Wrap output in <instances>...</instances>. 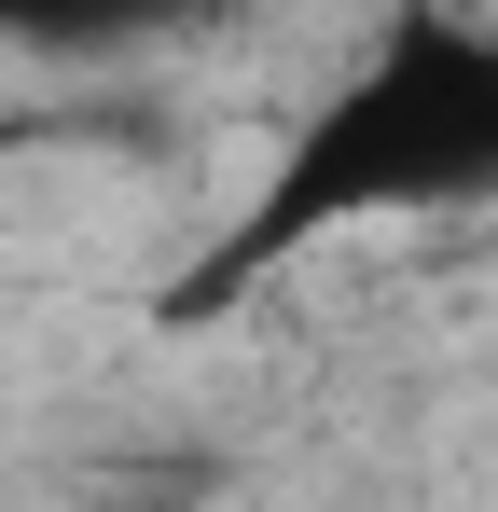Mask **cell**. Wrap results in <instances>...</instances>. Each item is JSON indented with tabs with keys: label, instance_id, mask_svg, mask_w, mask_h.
Here are the masks:
<instances>
[{
	"label": "cell",
	"instance_id": "2",
	"mask_svg": "<svg viewBox=\"0 0 498 512\" xmlns=\"http://www.w3.org/2000/svg\"><path fill=\"white\" fill-rule=\"evenodd\" d=\"M236 14L263 0H0V56H139V42H194Z\"/></svg>",
	"mask_w": 498,
	"mask_h": 512
},
{
	"label": "cell",
	"instance_id": "1",
	"mask_svg": "<svg viewBox=\"0 0 498 512\" xmlns=\"http://www.w3.org/2000/svg\"><path fill=\"white\" fill-rule=\"evenodd\" d=\"M498 194V28L457 0H388V28L319 84V111L291 125L277 180L249 194V222L222 236V291L249 263H291L360 222H429V208H485Z\"/></svg>",
	"mask_w": 498,
	"mask_h": 512
}]
</instances>
